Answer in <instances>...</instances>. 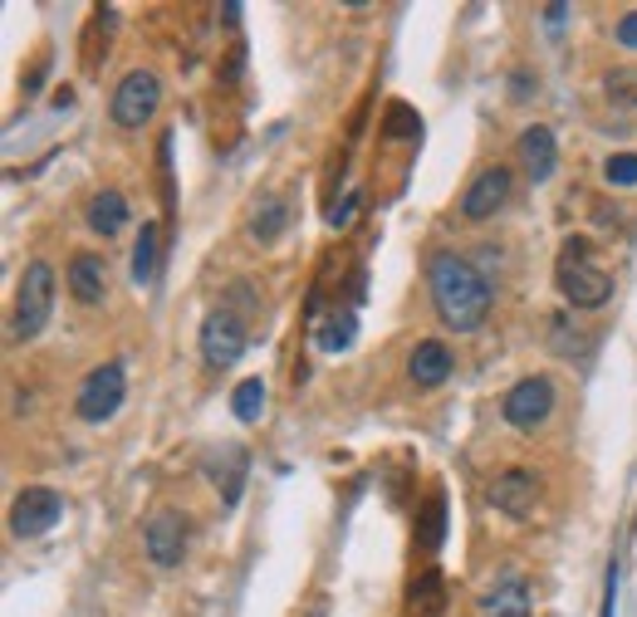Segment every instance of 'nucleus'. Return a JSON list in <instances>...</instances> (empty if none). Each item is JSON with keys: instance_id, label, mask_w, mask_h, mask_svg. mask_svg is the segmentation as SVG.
I'll use <instances>...</instances> for the list:
<instances>
[{"instance_id": "obj_1", "label": "nucleus", "mask_w": 637, "mask_h": 617, "mask_svg": "<svg viewBox=\"0 0 637 617\" xmlns=\"http://www.w3.org/2000/svg\"><path fill=\"white\" fill-rule=\"evenodd\" d=\"M427 289L431 309L451 333H476L490 313V274L461 250L427 255Z\"/></svg>"}, {"instance_id": "obj_2", "label": "nucleus", "mask_w": 637, "mask_h": 617, "mask_svg": "<svg viewBox=\"0 0 637 617\" xmlns=\"http://www.w3.org/2000/svg\"><path fill=\"white\" fill-rule=\"evenodd\" d=\"M554 284L574 309H603L613 299V274L603 264H593L588 240H564V255L554 264Z\"/></svg>"}, {"instance_id": "obj_3", "label": "nucleus", "mask_w": 637, "mask_h": 617, "mask_svg": "<svg viewBox=\"0 0 637 617\" xmlns=\"http://www.w3.org/2000/svg\"><path fill=\"white\" fill-rule=\"evenodd\" d=\"M49 313H54V264L49 260H29L20 274L15 289V309H10V343H29L45 333Z\"/></svg>"}, {"instance_id": "obj_4", "label": "nucleus", "mask_w": 637, "mask_h": 617, "mask_svg": "<svg viewBox=\"0 0 637 617\" xmlns=\"http://www.w3.org/2000/svg\"><path fill=\"white\" fill-rule=\"evenodd\" d=\"M157 108H162V78H157L152 69H127V74L118 78L113 98H108L113 123L127 127V133H137V127L152 123Z\"/></svg>"}, {"instance_id": "obj_5", "label": "nucleus", "mask_w": 637, "mask_h": 617, "mask_svg": "<svg viewBox=\"0 0 637 617\" xmlns=\"http://www.w3.org/2000/svg\"><path fill=\"white\" fill-rule=\"evenodd\" d=\"M500 417H505L515 431L544 427V421L554 417V382H549L544 372H529V378H519L515 387L500 397Z\"/></svg>"}, {"instance_id": "obj_6", "label": "nucleus", "mask_w": 637, "mask_h": 617, "mask_svg": "<svg viewBox=\"0 0 637 617\" xmlns=\"http://www.w3.org/2000/svg\"><path fill=\"white\" fill-rule=\"evenodd\" d=\"M123 392H127V372H123V362H98L94 372L84 378V387H78V397H74V411H78V421H108L118 407H123Z\"/></svg>"}, {"instance_id": "obj_7", "label": "nucleus", "mask_w": 637, "mask_h": 617, "mask_svg": "<svg viewBox=\"0 0 637 617\" xmlns=\"http://www.w3.org/2000/svg\"><path fill=\"white\" fill-rule=\"evenodd\" d=\"M510 192H515V172H510L505 162L480 166L466 182V192H461V215H466V221H490V215L510 201Z\"/></svg>"}, {"instance_id": "obj_8", "label": "nucleus", "mask_w": 637, "mask_h": 617, "mask_svg": "<svg viewBox=\"0 0 637 617\" xmlns=\"http://www.w3.org/2000/svg\"><path fill=\"white\" fill-rule=\"evenodd\" d=\"M59 515H64V495L54 485H25L15 495V505H10V534L35 539L45 529H54Z\"/></svg>"}, {"instance_id": "obj_9", "label": "nucleus", "mask_w": 637, "mask_h": 617, "mask_svg": "<svg viewBox=\"0 0 637 617\" xmlns=\"http://www.w3.org/2000/svg\"><path fill=\"white\" fill-rule=\"evenodd\" d=\"M245 353V323L231 309H216L201 319V358L206 368H235Z\"/></svg>"}, {"instance_id": "obj_10", "label": "nucleus", "mask_w": 637, "mask_h": 617, "mask_svg": "<svg viewBox=\"0 0 637 617\" xmlns=\"http://www.w3.org/2000/svg\"><path fill=\"white\" fill-rule=\"evenodd\" d=\"M486 495H490V505H495L500 515L529 519V509H535V499H539V480H535V470L510 466V470H500V476L490 480Z\"/></svg>"}, {"instance_id": "obj_11", "label": "nucleus", "mask_w": 637, "mask_h": 617, "mask_svg": "<svg viewBox=\"0 0 637 617\" xmlns=\"http://www.w3.org/2000/svg\"><path fill=\"white\" fill-rule=\"evenodd\" d=\"M143 544H147V558H152L157 568H176L186 558V519L172 515V509L152 515V519H147Z\"/></svg>"}, {"instance_id": "obj_12", "label": "nucleus", "mask_w": 637, "mask_h": 617, "mask_svg": "<svg viewBox=\"0 0 637 617\" xmlns=\"http://www.w3.org/2000/svg\"><path fill=\"white\" fill-rule=\"evenodd\" d=\"M515 152H519V172H525L529 182H549V176H554L559 147H554V133H549L544 123H529L525 133H519Z\"/></svg>"}, {"instance_id": "obj_13", "label": "nucleus", "mask_w": 637, "mask_h": 617, "mask_svg": "<svg viewBox=\"0 0 637 617\" xmlns=\"http://www.w3.org/2000/svg\"><path fill=\"white\" fill-rule=\"evenodd\" d=\"M451 372H456V358H451V348L441 338H421L417 348L407 353V378L417 382V387H441Z\"/></svg>"}, {"instance_id": "obj_14", "label": "nucleus", "mask_w": 637, "mask_h": 617, "mask_svg": "<svg viewBox=\"0 0 637 617\" xmlns=\"http://www.w3.org/2000/svg\"><path fill=\"white\" fill-rule=\"evenodd\" d=\"M535 603H529V583L515 573H505L486 597H480V617H529Z\"/></svg>"}, {"instance_id": "obj_15", "label": "nucleus", "mask_w": 637, "mask_h": 617, "mask_svg": "<svg viewBox=\"0 0 637 617\" xmlns=\"http://www.w3.org/2000/svg\"><path fill=\"white\" fill-rule=\"evenodd\" d=\"M69 294H74L78 304H98L108 294V264L103 255H74L69 260Z\"/></svg>"}, {"instance_id": "obj_16", "label": "nucleus", "mask_w": 637, "mask_h": 617, "mask_svg": "<svg viewBox=\"0 0 637 617\" xmlns=\"http://www.w3.org/2000/svg\"><path fill=\"white\" fill-rule=\"evenodd\" d=\"M127 201H123V192H113V186H108V192H94L88 196V211H84V221H88V231L94 235H103V240H113L118 231H123L127 225Z\"/></svg>"}, {"instance_id": "obj_17", "label": "nucleus", "mask_w": 637, "mask_h": 617, "mask_svg": "<svg viewBox=\"0 0 637 617\" xmlns=\"http://www.w3.org/2000/svg\"><path fill=\"white\" fill-rule=\"evenodd\" d=\"M290 225V206L274 196V201H260L255 206V215H250V240H260V245H270V240H280V231Z\"/></svg>"}, {"instance_id": "obj_18", "label": "nucleus", "mask_w": 637, "mask_h": 617, "mask_svg": "<svg viewBox=\"0 0 637 617\" xmlns=\"http://www.w3.org/2000/svg\"><path fill=\"white\" fill-rule=\"evenodd\" d=\"M231 411H235V421L255 427V421L265 417V382H260V378L235 382V392H231Z\"/></svg>"}, {"instance_id": "obj_19", "label": "nucleus", "mask_w": 637, "mask_h": 617, "mask_svg": "<svg viewBox=\"0 0 637 617\" xmlns=\"http://www.w3.org/2000/svg\"><path fill=\"white\" fill-rule=\"evenodd\" d=\"M603 94L613 108H637V64H617L603 74Z\"/></svg>"}, {"instance_id": "obj_20", "label": "nucleus", "mask_w": 637, "mask_h": 617, "mask_svg": "<svg viewBox=\"0 0 637 617\" xmlns=\"http://www.w3.org/2000/svg\"><path fill=\"white\" fill-rule=\"evenodd\" d=\"M152 274H157V225L143 221L133 245V284H152Z\"/></svg>"}, {"instance_id": "obj_21", "label": "nucleus", "mask_w": 637, "mask_h": 617, "mask_svg": "<svg viewBox=\"0 0 637 617\" xmlns=\"http://www.w3.org/2000/svg\"><path fill=\"white\" fill-rule=\"evenodd\" d=\"M216 480H221V499L225 505H235V499H241V485H245V451L241 446H225V470L216 466Z\"/></svg>"}, {"instance_id": "obj_22", "label": "nucleus", "mask_w": 637, "mask_h": 617, "mask_svg": "<svg viewBox=\"0 0 637 617\" xmlns=\"http://www.w3.org/2000/svg\"><path fill=\"white\" fill-rule=\"evenodd\" d=\"M412 607H421L427 617L441 613V583H437V568H427V573L412 583Z\"/></svg>"}, {"instance_id": "obj_23", "label": "nucleus", "mask_w": 637, "mask_h": 617, "mask_svg": "<svg viewBox=\"0 0 637 617\" xmlns=\"http://www.w3.org/2000/svg\"><path fill=\"white\" fill-rule=\"evenodd\" d=\"M319 343H323V348H329V353L348 348V343H353V313H329V319H323Z\"/></svg>"}, {"instance_id": "obj_24", "label": "nucleus", "mask_w": 637, "mask_h": 617, "mask_svg": "<svg viewBox=\"0 0 637 617\" xmlns=\"http://www.w3.org/2000/svg\"><path fill=\"white\" fill-rule=\"evenodd\" d=\"M603 182L608 186H637V152H613L603 162Z\"/></svg>"}, {"instance_id": "obj_25", "label": "nucleus", "mask_w": 637, "mask_h": 617, "mask_svg": "<svg viewBox=\"0 0 637 617\" xmlns=\"http://www.w3.org/2000/svg\"><path fill=\"white\" fill-rule=\"evenodd\" d=\"M549 343H554V353H564V358H584L588 353V343L578 338V333H568V319H549Z\"/></svg>"}, {"instance_id": "obj_26", "label": "nucleus", "mask_w": 637, "mask_h": 617, "mask_svg": "<svg viewBox=\"0 0 637 617\" xmlns=\"http://www.w3.org/2000/svg\"><path fill=\"white\" fill-rule=\"evenodd\" d=\"M388 133L392 137H417L421 133V118H412L407 108H392V113H388Z\"/></svg>"}, {"instance_id": "obj_27", "label": "nucleus", "mask_w": 637, "mask_h": 617, "mask_svg": "<svg viewBox=\"0 0 637 617\" xmlns=\"http://www.w3.org/2000/svg\"><path fill=\"white\" fill-rule=\"evenodd\" d=\"M613 39H617L623 49H637V10H627V15L617 20V25H613Z\"/></svg>"}, {"instance_id": "obj_28", "label": "nucleus", "mask_w": 637, "mask_h": 617, "mask_svg": "<svg viewBox=\"0 0 637 617\" xmlns=\"http://www.w3.org/2000/svg\"><path fill=\"white\" fill-rule=\"evenodd\" d=\"M598 617H617V564H608V578H603V613Z\"/></svg>"}, {"instance_id": "obj_29", "label": "nucleus", "mask_w": 637, "mask_h": 617, "mask_svg": "<svg viewBox=\"0 0 637 617\" xmlns=\"http://www.w3.org/2000/svg\"><path fill=\"white\" fill-rule=\"evenodd\" d=\"M564 15H568V5H549V10H544V20H549V25H559V20H564Z\"/></svg>"}]
</instances>
